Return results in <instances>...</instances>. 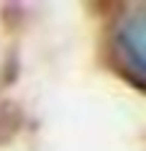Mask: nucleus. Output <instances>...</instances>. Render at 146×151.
<instances>
[{
    "instance_id": "nucleus-1",
    "label": "nucleus",
    "mask_w": 146,
    "mask_h": 151,
    "mask_svg": "<svg viewBox=\"0 0 146 151\" xmlns=\"http://www.w3.org/2000/svg\"><path fill=\"white\" fill-rule=\"evenodd\" d=\"M115 51L123 59L126 69L133 74V80H144L146 69V10L136 8L133 13L121 21L115 31Z\"/></svg>"
}]
</instances>
